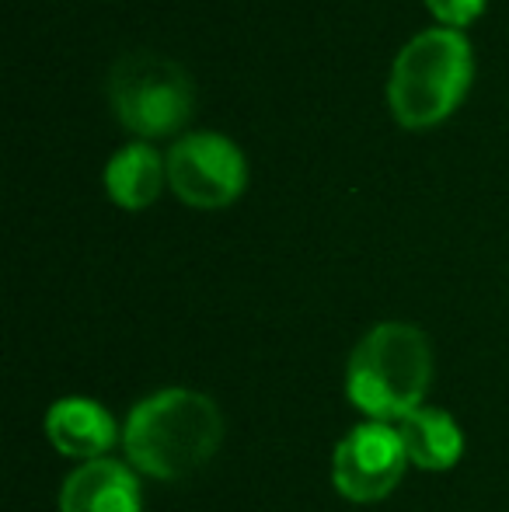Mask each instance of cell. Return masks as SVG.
I'll return each mask as SVG.
<instances>
[{
    "instance_id": "10",
    "label": "cell",
    "mask_w": 509,
    "mask_h": 512,
    "mask_svg": "<svg viewBox=\"0 0 509 512\" xmlns=\"http://www.w3.org/2000/svg\"><path fill=\"white\" fill-rule=\"evenodd\" d=\"M164 178H168V161L147 143H129L105 164V192L123 209H147L161 196Z\"/></svg>"
},
{
    "instance_id": "11",
    "label": "cell",
    "mask_w": 509,
    "mask_h": 512,
    "mask_svg": "<svg viewBox=\"0 0 509 512\" xmlns=\"http://www.w3.org/2000/svg\"><path fill=\"white\" fill-rule=\"evenodd\" d=\"M489 0H426V7L433 11L436 21H443V28H464L485 11Z\"/></svg>"
},
{
    "instance_id": "2",
    "label": "cell",
    "mask_w": 509,
    "mask_h": 512,
    "mask_svg": "<svg viewBox=\"0 0 509 512\" xmlns=\"http://www.w3.org/2000/svg\"><path fill=\"white\" fill-rule=\"evenodd\" d=\"M433 380V349L415 324L384 321L360 338L346 366V394L370 422H401L422 408Z\"/></svg>"
},
{
    "instance_id": "1",
    "label": "cell",
    "mask_w": 509,
    "mask_h": 512,
    "mask_svg": "<svg viewBox=\"0 0 509 512\" xmlns=\"http://www.w3.org/2000/svg\"><path fill=\"white\" fill-rule=\"evenodd\" d=\"M224 443V415L213 398L168 387L129 411L123 446L129 464L157 481H182L203 471Z\"/></svg>"
},
{
    "instance_id": "3",
    "label": "cell",
    "mask_w": 509,
    "mask_h": 512,
    "mask_svg": "<svg viewBox=\"0 0 509 512\" xmlns=\"http://www.w3.org/2000/svg\"><path fill=\"white\" fill-rule=\"evenodd\" d=\"M475 77L471 42L457 28H429L405 42L387 81V105L405 129H429L454 115Z\"/></svg>"
},
{
    "instance_id": "5",
    "label": "cell",
    "mask_w": 509,
    "mask_h": 512,
    "mask_svg": "<svg viewBox=\"0 0 509 512\" xmlns=\"http://www.w3.org/2000/svg\"><path fill=\"white\" fill-rule=\"evenodd\" d=\"M168 185L196 209H224L245 192L248 164L238 143L220 133H185L168 150Z\"/></svg>"
},
{
    "instance_id": "9",
    "label": "cell",
    "mask_w": 509,
    "mask_h": 512,
    "mask_svg": "<svg viewBox=\"0 0 509 512\" xmlns=\"http://www.w3.org/2000/svg\"><path fill=\"white\" fill-rule=\"evenodd\" d=\"M398 425V436L405 443L408 464L422 471H450L464 453V436L457 429L454 415L440 408H415Z\"/></svg>"
},
{
    "instance_id": "8",
    "label": "cell",
    "mask_w": 509,
    "mask_h": 512,
    "mask_svg": "<svg viewBox=\"0 0 509 512\" xmlns=\"http://www.w3.org/2000/svg\"><path fill=\"white\" fill-rule=\"evenodd\" d=\"M136 474L119 460H88L60 488V512H140Z\"/></svg>"
},
{
    "instance_id": "4",
    "label": "cell",
    "mask_w": 509,
    "mask_h": 512,
    "mask_svg": "<svg viewBox=\"0 0 509 512\" xmlns=\"http://www.w3.org/2000/svg\"><path fill=\"white\" fill-rule=\"evenodd\" d=\"M109 105L129 133L161 140L192 119L196 88L189 74L168 56L126 53L109 70Z\"/></svg>"
},
{
    "instance_id": "6",
    "label": "cell",
    "mask_w": 509,
    "mask_h": 512,
    "mask_svg": "<svg viewBox=\"0 0 509 512\" xmlns=\"http://www.w3.org/2000/svg\"><path fill=\"white\" fill-rule=\"evenodd\" d=\"M408 467L405 443L398 425L391 422H363L342 436L332 453V485L349 502H381L398 488Z\"/></svg>"
},
{
    "instance_id": "7",
    "label": "cell",
    "mask_w": 509,
    "mask_h": 512,
    "mask_svg": "<svg viewBox=\"0 0 509 512\" xmlns=\"http://www.w3.org/2000/svg\"><path fill=\"white\" fill-rule=\"evenodd\" d=\"M46 436L70 460H102L116 443V418L91 398H63L46 411Z\"/></svg>"
}]
</instances>
